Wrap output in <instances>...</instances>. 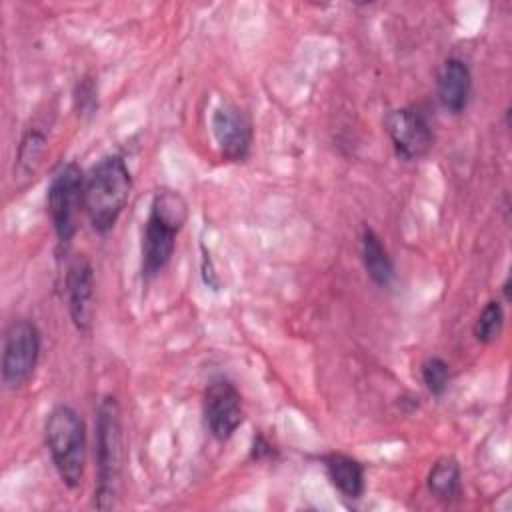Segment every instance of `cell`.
Here are the masks:
<instances>
[{
	"label": "cell",
	"mask_w": 512,
	"mask_h": 512,
	"mask_svg": "<svg viewBox=\"0 0 512 512\" xmlns=\"http://www.w3.org/2000/svg\"><path fill=\"white\" fill-rule=\"evenodd\" d=\"M188 220L186 198L172 188H160L152 196L150 212L142 230L140 272L144 280L158 276L170 262L176 236Z\"/></svg>",
	"instance_id": "1"
},
{
	"label": "cell",
	"mask_w": 512,
	"mask_h": 512,
	"mask_svg": "<svg viewBox=\"0 0 512 512\" xmlns=\"http://www.w3.org/2000/svg\"><path fill=\"white\" fill-rule=\"evenodd\" d=\"M124 472L122 412L114 396H104L96 412V490L94 506L110 510L116 506Z\"/></svg>",
	"instance_id": "2"
},
{
	"label": "cell",
	"mask_w": 512,
	"mask_h": 512,
	"mask_svg": "<svg viewBox=\"0 0 512 512\" xmlns=\"http://www.w3.org/2000/svg\"><path fill=\"white\" fill-rule=\"evenodd\" d=\"M132 192V176L122 156L110 154L98 160L84 180V210L98 234H106L118 222Z\"/></svg>",
	"instance_id": "3"
},
{
	"label": "cell",
	"mask_w": 512,
	"mask_h": 512,
	"mask_svg": "<svg viewBox=\"0 0 512 512\" xmlns=\"http://www.w3.org/2000/svg\"><path fill=\"white\" fill-rule=\"evenodd\" d=\"M44 440L64 486L78 488L86 466V428L82 416L66 404L54 406L44 422Z\"/></svg>",
	"instance_id": "4"
},
{
	"label": "cell",
	"mask_w": 512,
	"mask_h": 512,
	"mask_svg": "<svg viewBox=\"0 0 512 512\" xmlns=\"http://www.w3.org/2000/svg\"><path fill=\"white\" fill-rule=\"evenodd\" d=\"M84 172L76 162L62 166L50 180L46 208L60 242H70L78 228V214L84 208Z\"/></svg>",
	"instance_id": "5"
},
{
	"label": "cell",
	"mask_w": 512,
	"mask_h": 512,
	"mask_svg": "<svg viewBox=\"0 0 512 512\" xmlns=\"http://www.w3.org/2000/svg\"><path fill=\"white\" fill-rule=\"evenodd\" d=\"M40 358V330L32 320H12L2 342V382L10 390L22 388L34 374Z\"/></svg>",
	"instance_id": "6"
},
{
	"label": "cell",
	"mask_w": 512,
	"mask_h": 512,
	"mask_svg": "<svg viewBox=\"0 0 512 512\" xmlns=\"http://www.w3.org/2000/svg\"><path fill=\"white\" fill-rule=\"evenodd\" d=\"M204 420L218 442H226L244 422L242 396L226 378H216L204 392Z\"/></svg>",
	"instance_id": "7"
},
{
	"label": "cell",
	"mask_w": 512,
	"mask_h": 512,
	"mask_svg": "<svg viewBox=\"0 0 512 512\" xmlns=\"http://www.w3.org/2000/svg\"><path fill=\"white\" fill-rule=\"evenodd\" d=\"M210 126L214 140L226 160L242 162L248 158L254 130L250 116L240 106L230 102L218 104L212 112Z\"/></svg>",
	"instance_id": "8"
},
{
	"label": "cell",
	"mask_w": 512,
	"mask_h": 512,
	"mask_svg": "<svg viewBox=\"0 0 512 512\" xmlns=\"http://www.w3.org/2000/svg\"><path fill=\"white\" fill-rule=\"evenodd\" d=\"M386 132L396 154L404 160L426 156L434 144V132L426 116L416 108H396L386 116Z\"/></svg>",
	"instance_id": "9"
},
{
	"label": "cell",
	"mask_w": 512,
	"mask_h": 512,
	"mask_svg": "<svg viewBox=\"0 0 512 512\" xmlns=\"http://www.w3.org/2000/svg\"><path fill=\"white\" fill-rule=\"evenodd\" d=\"M66 298L72 324L88 332L94 316V270L86 256H76L66 272Z\"/></svg>",
	"instance_id": "10"
},
{
	"label": "cell",
	"mask_w": 512,
	"mask_h": 512,
	"mask_svg": "<svg viewBox=\"0 0 512 512\" xmlns=\"http://www.w3.org/2000/svg\"><path fill=\"white\" fill-rule=\"evenodd\" d=\"M472 90L470 68L460 58H448L438 76V100L450 114H462Z\"/></svg>",
	"instance_id": "11"
},
{
	"label": "cell",
	"mask_w": 512,
	"mask_h": 512,
	"mask_svg": "<svg viewBox=\"0 0 512 512\" xmlns=\"http://www.w3.org/2000/svg\"><path fill=\"white\" fill-rule=\"evenodd\" d=\"M322 464L330 484L348 500H358L364 494V466L340 452L322 456Z\"/></svg>",
	"instance_id": "12"
},
{
	"label": "cell",
	"mask_w": 512,
	"mask_h": 512,
	"mask_svg": "<svg viewBox=\"0 0 512 512\" xmlns=\"http://www.w3.org/2000/svg\"><path fill=\"white\" fill-rule=\"evenodd\" d=\"M360 254L364 268L374 284L380 288H388L394 280V262L388 254V248L384 246L382 238L370 228L364 226L360 236Z\"/></svg>",
	"instance_id": "13"
},
{
	"label": "cell",
	"mask_w": 512,
	"mask_h": 512,
	"mask_svg": "<svg viewBox=\"0 0 512 512\" xmlns=\"http://www.w3.org/2000/svg\"><path fill=\"white\" fill-rule=\"evenodd\" d=\"M428 490L442 502H452L460 496V464L452 456L438 458L428 472Z\"/></svg>",
	"instance_id": "14"
},
{
	"label": "cell",
	"mask_w": 512,
	"mask_h": 512,
	"mask_svg": "<svg viewBox=\"0 0 512 512\" xmlns=\"http://www.w3.org/2000/svg\"><path fill=\"white\" fill-rule=\"evenodd\" d=\"M44 144H46V136L42 132H38L36 128H30L18 148V174L22 178H28L36 172V166L42 158L44 152Z\"/></svg>",
	"instance_id": "15"
},
{
	"label": "cell",
	"mask_w": 512,
	"mask_h": 512,
	"mask_svg": "<svg viewBox=\"0 0 512 512\" xmlns=\"http://www.w3.org/2000/svg\"><path fill=\"white\" fill-rule=\"evenodd\" d=\"M502 326H504L502 304L498 300H490L482 308V312H480V316H478V320L474 324V336H476L478 342L490 344V342H494L500 336Z\"/></svg>",
	"instance_id": "16"
},
{
	"label": "cell",
	"mask_w": 512,
	"mask_h": 512,
	"mask_svg": "<svg viewBox=\"0 0 512 512\" xmlns=\"http://www.w3.org/2000/svg\"><path fill=\"white\" fill-rule=\"evenodd\" d=\"M422 380L430 394L440 396L448 388L450 382V366L438 356H430L422 362Z\"/></svg>",
	"instance_id": "17"
}]
</instances>
